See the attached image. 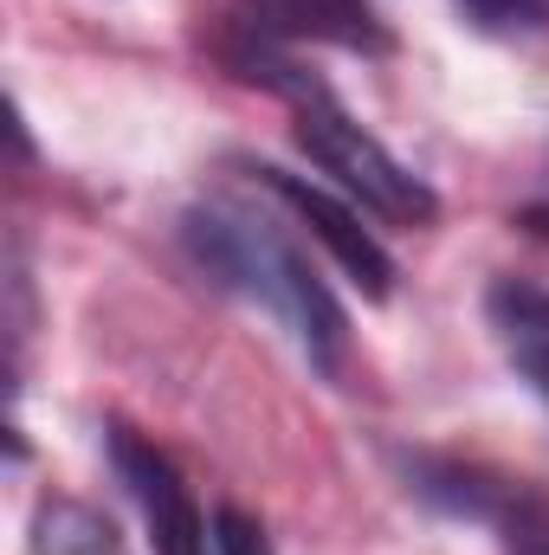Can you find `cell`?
Returning a JSON list of instances; mask_svg holds the SVG:
<instances>
[{
    "label": "cell",
    "mask_w": 549,
    "mask_h": 555,
    "mask_svg": "<svg viewBox=\"0 0 549 555\" xmlns=\"http://www.w3.org/2000/svg\"><path fill=\"white\" fill-rule=\"evenodd\" d=\"M227 59L240 65V78L266 85V91H278V98L291 104V137H297V149H304L356 207H369V214L388 220V227H433V220H439V194H433L382 137H369V130L349 117V104H343L317 72H304L291 52H278V39L246 33V46H233Z\"/></svg>",
    "instance_id": "cell-1"
},
{
    "label": "cell",
    "mask_w": 549,
    "mask_h": 555,
    "mask_svg": "<svg viewBox=\"0 0 549 555\" xmlns=\"http://www.w3.org/2000/svg\"><path fill=\"white\" fill-rule=\"evenodd\" d=\"M188 253L201 259V272L220 278L227 291L253 297L259 310H272L278 323L297 336V349L310 356V369L336 375L349 356V317L330 297V284L304 259V246L278 227L272 214L253 207H194L181 220Z\"/></svg>",
    "instance_id": "cell-2"
},
{
    "label": "cell",
    "mask_w": 549,
    "mask_h": 555,
    "mask_svg": "<svg viewBox=\"0 0 549 555\" xmlns=\"http://www.w3.org/2000/svg\"><path fill=\"white\" fill-rule=\"evenodd\" d=\"M246 175L272 194L278 207H291V214L310 227V240L343 266V278H349L369 304H382V297L395 291V259H388V246L362 227V207L336 201L330 188H317V181H304V175H291V168H278V162H246Z\"/></svg>",
    "instance_id": "cell-3"
},
{
    "label": "cell",
    "mask_w": 549,
    "mask_h": 555,
    "mask_svg": "<svg viewBox=\"0 0 549 555\" xmlns=\"http://www.w3.org/2000/svg\"><path fill=\"white\" fill-rule=\"evenodd\" d=\"M111 465H117L124 491L137 498L155 555H207V511L194 504V491L168 465V452H155L137 426H111Z\"/></svg>",
    "instance_id": "cell-4"
},
{
    "label": "cell",
    "mask_w": 549,
    "mask_h": 555,
    "mask_svg": "<svg viewBox=\"0 0 549 555\" xmlns=\"http://www.w3.org/2000/svg\"><path fill=\"white\" fill-rule=\"evenodd\" d=\"M246 33L278 39V46L317 39V46H343V52H388L395 46L369 0H246Z\"/></svg>",
    "instance_id": "cell-5"
},
{
    "label": "cell",
    "mask_w": 549,
    "mask_h": 555,
    "mask_svg": "<svg viewBox=\"0 0 549 555\" xmlns=\"http://www.w3.org/2000/svg\"><path fill=\"white\" fill-rule=\"evenodd\" d=\"M33 555H117V530L85 504H46L33 524Z\"/></svg>",
    "instance_id": "cell-6"
},
{
    "label": "cell",
    "mask_w": 549,
    "mask_h": 555,
    "mask_svg": "<svg viewBox=\"0 0 549 555\" xmlns=\"http://www.w3.org/2000/svg\"><path fill=\"white\" fill-rule=\"evenodd\" d=\"M498 336H549V291L537 284H518V278H498L491 297H485Z\"/></svg>",
    "instance_id": "cell-7"
},
{
    "label": "cell",
    "mask_w": 549,
    "mask_h": 555,
    "mask_svg": "<svg viewBox=\"0 0 549 555\" xmlns=\"http://www.w3.org/2000/svg\"><path fill=\"white\" fill-rule=\"evenodd\" d=\"M207 555H272L266 524H259V517H246V511H233V504L207 511Z\"/></svg>",
    "instance_id": "cell-8"
},
{
    "label": "cell",
    "mask_w": 549,
    "mask_h": 555,
    "mask_svg": "<svg viewBox=\"0 0 549 555\" xmlns=\"http://www.w3.org/2000/svg\"><path fill=\"white\" fill-rule=\"evenodd\" d=\"M459 13L478 33H531L549 20V0H459Z\"/></svg>",
    "instance_id": "cell-9"
},
{
    "label": "cell",
    "mask_w": 549,
    "mask_h": 555,
    "mask_svg": "<svg viewBox=\"0 0 549 555\" xmlns=\"http://www.w3.org/2000/svg\"><path fill=\"white\" fill-rule=\"evenodd\" d=\"M505 349H511V362L524 369V382L549 401V336H505Z\"/></svg>",
    "instance_id": "cell-10"
},
{
    "label": "cell",
    "mask_w": 549,
    "mask_h": 555,
    "mask_svg": "<svg viewBox=\"0 0 549 555\" xmlns=\"http://www.w3.org/2000/svg\"><path fill=\"white\" fill-rule=\"evenodd\" d=\"M524 227H531V240H544V246H549V201L524 207Z\"/></svg>",
    "instance_id": "cell-11"
},
{
    "label": "cell",
    "mask_w": 549,
    "mask_h": 555,
    "mask_svg": "<svg viewBox=\"0 0 549 555\" xmlns=\"http://www.w3.org/2000/svg\"><path fill=\"white\" fill-rule=\"evenodd\" d=\"M511 555H549V530L544 537H531V543H511Z\"/></svg>",
    "instance_id": "cell-12"
}]
</instances>
